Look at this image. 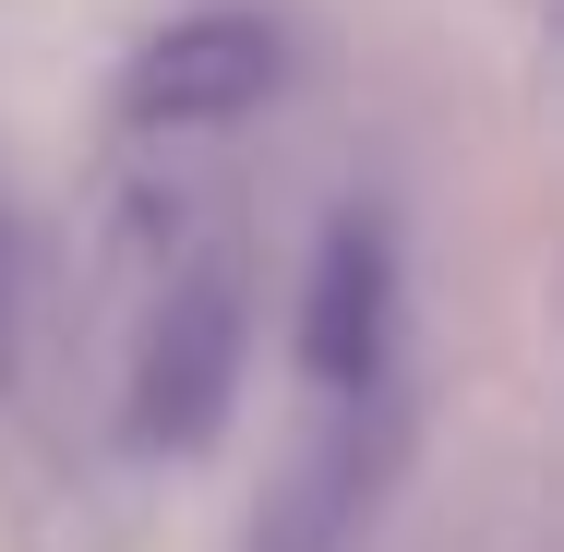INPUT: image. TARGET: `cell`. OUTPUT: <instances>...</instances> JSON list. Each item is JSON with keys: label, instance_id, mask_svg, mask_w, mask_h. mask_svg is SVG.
Here are the masks:
<instances>
[{"label": "cell", "instance_id": "277c9868", "mask_svg": "<svg viewBox=\"0 0 564 552\" xmlns=\"http://www.w3.org/2000/svg\"><path fill=\"white\" fill-rule=\"evenodd\" d=\"M384 348H397V240L372 217H337L313 252V289H301V360L325 397H372Z\"/></svg>", "mask_w": 564, "mask_h": 552}, {"label": "cell", "instance_id": "5b68a950", "mask_svg": "<svg viewBox=\"0 0 564 552\" xmlns=\"http://www.w3.org/2000/svg\"><path fill=\"white\" fill-rule=\"evenodd\" d=\"M12 325L24 313H12V240H0V372H12Z\"/></svg>", "mask_w": 564, "mask_h": 552}, {"label": "cell", "instance_id": "7a4b0ae2", "mask_svg": "<svg viewBox=\"0 0 564 552\" xmlns=\"http://www.w3.org/2000/svg\"><path fill=\"white\" fill-rule=\"evenodd\" d=\"M276 85H289V24L217 0V12H181V24H156V36L132 48V73H120V132L193 144V132L252 120Z\"/></svg>", "mask_w": 564, "mask_h": 552}, {"label": "cell", "instance_id": "3957f363", "mask_svg": "<svg viewBox=\"0 0 564 552\" xmlns=\"http://www.w3.org/2000/svg\"><path fill=\"white\" fill-rule=\"evenodd\" d=\"M372 468H384V421L372 397H325L313 433L276 456L264 505H252V541L240 552H348L360 517H372Z\"/></svg>", "mask_w": 564, "mask_h": 552}, {"label": "cell", "instance_id": "6da1fadb", "mask_svg": "<svg viewBox=\"0 0 564 552\" xmlns=\"http://www.w3.org/2000/svg\"><path fill=\"white\" fill-rule=\"evenodd\" d=\"M252 372V264L228 228H181L169 205V240H156V277L132 301V348H120V421L144 456H181L228 421Z\"/></svg>", "mask_w": 564, "mask_h": 552}]
</instances>
